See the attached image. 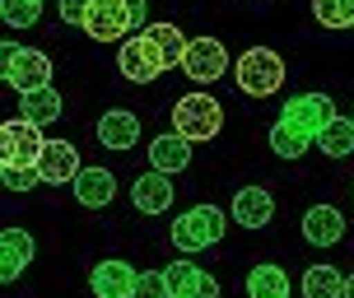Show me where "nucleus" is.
Masks as SVG:
<instances>
[{"label": "nucleus", "mask_w": 354, "mask_h": 298, "mask_svg": "<svg viewBox=\"0 0 354 298\" xmlns=\"http://www.w3.org/2000/svg\"><path fill=\"white\" fill-rule=\"evenodd\" d=\"M233 75H238V89H243L248 98H270V93H280V84H284V61H280V52H270V47H252V52L238 56Z\"/></svg>", "instance_id": "f257e3e1"}, {"label": "nucleus", "mask_w": 354, "mask_h": 298, "mask_svg": "<svg viewBox=\"0 0 354 298\" xmlns=\"http://www.w3.org/2000/svg\"><path fill=\"white\" fill-rule=\"evenodd\" d=\"M219 126H224V107L214 103L210 93H187V98H177L173 107V131L182 140H214L219 136Z\"/></svg>", "instance_id": "f03ea898"}, {"label": "nucleus", "mask_w": 354, "mask_h": 298, "mask_svg": "<svg viewBox=\"0 0 354 298\" xmlns=\"http://www.w3.org/2000/svg\"><path fill=\"white\" fill-rule=\"evenodd\" d=\"M0 61H5V84L19 89V93H33V89L52 84V56H47V52L5 42V47H0Z\"/></svg>", "instance_id": "7ed1b4c3"}, {"label": "nucleus", "mask_w": 354, "mask_h": 298, "mask_svg": "<svg viewBox=\"0 0 354 298\" xmlns=\"http://www.w3.org/2000/svg\"><path fill=\"white\" fill-rule=\"evenodd\" d=\"M219 238H224V214H219V205H192V210L177 214V224H173L177 252H205Z\"/></svg>", "instance_id": "20e7f679"}, {"label": "nucleus", "mask_w": 354, "mask_h": 298, "mask_svg": "<svg viewBox=\"0 0 354 298\" xmlns=\"http://www.w3.org/2000/svg\"><path fill=\"white\" fill-rule=\"evenodd\" d=\"M117 71L131 80V84H149V80H159L168 71V61H163V47L154 42L149 28H140V37H126L122 52H117Z\"/></svg>", "instance_id": "39448f33"}, {"label": "nucleus", "mask_w": 354, "mask_h": 298, "mask_svg": "<svg viewBox=\"0 0 354 298\" xmlns=\"http://www.w3.org/2000/svg\"><path fill=\"white\" fill-rule=\"evenodd\" d=\"M280 122H289L294 131H303L308 140L317 145V136L326 126L336 122V103H331V93H317V89H308V93H294L289 103H284Z\"/></svg>", "instance_id": "423d86ee"}, {"label": "nucleus", "mask_w": 354, "mask_h": 298, "mask_svg": "<svg viewBox=\"0 0 354 298\" xmlns=\"http://www.w3.org/2000/svg\"><path fill=\"white\" fill-rule=\"evenodd\" d=\"M42 149H47L42 126L24 122V117H15V122L0 126V163H24V168H37Z\"/></svg>", "instance_id": "0eeeda50"}, {"label": "nucleus", "mask_w": 354, "mask_h": 298, "mask_svg": "<svg viewBox=\"0 0 354 298\" xmlns=\"http://www.w3.org/2000/svg\"><path fill=\"white\" fill-rule=\"evenodd\" d=\"M182 71L192 84H214L219 75L229 71V52L219 37H192L187 42V56H182Z\"/></svg>", "instance_id": "6e6552de"}, {"label": "nucleus", "mask_w": 354, "mask_h": 298, "mask_svg": "<svg viewBox=\"0 0 354 298\" xmlns=\"http://www.w3.org/2000/svg\"><path fill=\"white\" fill-rule=\"evenodd\" d=\"M136 284H140V270L131 261H98L88 275L93 298H136Z\"/></svg>", "instance_id": "1a4fd4ad"}, {"label": "nucleus", "mask_w": 354, "mask_h": 298, "mask_svg": "<svg viewBox=\"0 0 354 298\" xmlns=\"http://www.w3.org/2000/svg\"><path fill=\"white\" fill-rule=\"evenodd\" d=\"M37 173H42V182H52V187L75 182V177L84 173L80 149H75L71 140H47V149H42V158H37Z\"/></svg>", "instance_id": "9d476101"}, {"label": "nucleus", "mask_w": 354, "mask_h": 298, "mask_svg": "<svg viewBox=\"0 0 354 298\" xmlns=\"http://www.w3.org/2000/svg\"><path fill=\"white\" fill-rule=\"evenodd\" d=\"M33 252H37V243H33L28 228H5V233H0V280L15 284L19 275L28 270Z\"/></svg>", "instance_id": "9b49d317"}, {"label": "nucleus", "mask_w": 354, "mask_h": 298, "mask_svg": "<svg viewBox=\"0 0 354 298\" xmlns=\"http://www.w3.org/2000/svg\"><path fill=\"white\" fill-rule=\"evenodd\" d=\"M84 33L93 42H112V37L131 33V15H126V0H93V10L84 19Z\"/></svg>", "instance_id": "f8f14e48"}, {"label": "nucleus", "mask_w": 354, "mask_h": 298, "mask_svg": "<svg viewBox=\"0 0 354 298\" xmlns=\"http://www.w3.org/2000/svg\"><path fill=\"white\" fill-rule=\"evenodd\" d=\"M98 140L103 149H136L140 145V117L126 112V107H112L98 117Z\"/></svg>", "instance_id": "ddd939ff"}, {"label": "nucleus", "mask_w": 354, "mask_h": 298, "mask_svg": "<svg viewBox=\"0 0 354 298\" xmlns=\"http://www.w3.org/2000/svg\"><path fill=\"white\" fill-rule=\"evenodd\" d=\"M303 238L313 247H336L345 238V214L336 205H313V210L303 214Z\"/></svg>", "instance_id": "4468645a"}, {"label": "nucleus", "mask_w": 354, "mask_h": 298, "mask_svg": "<svg viewBox=\"0 0 354 298\" xmlns=\"http://www.w3.org/2000/svg\"><path fill=\"white\" fill-rule=\"evenodd\" d=\"M233 219L243 228H266L275 219V196L266 192V187H243V192L233 196Z\"/></svg>", "instance_id": "2eb2a0df"}, {"label": "nucleus", "mask_w": 354, "mask_h": 298, "mask_svg": "<svg viewBox=\"0 0 354 298\" xmlns=\"http://www.w3.org/2000/svg\"><path fill=\"white\" fill-rule=\"evenodd\" d=\"M71 187H75V201L84 210H103V205H112V196H117V177L107 173V168H84Z\"/></svg>", "instance_id": "dca6fc26"}, {"label": "nucleus", "mask_w": 354, "mask_h": 298, "mask_svg": "<svg viewBox=\"0 0 354 298\" xmlns=\"http://www.w3.org/2000/svg\"><path fill=\"white\" fill-rule=\"evenodd\" d=\"M131 201H136V210H140V214H163L168 205H173V177H168V173H145V177H136Z\"/></svg>", "instance_id": "f3484780"}, {"label": "nucleus", "mask_w": 354, "mask_h": 298, "mask_svg": "<svg viewBox=\"0 0 354 298\" xmlns=\"http://www.w3.org/2000/svg\"><path fill=\"white\" fill-rule=\"evenodd\" d=\"M168 280H173V298H219L214 275H205L192 261H173L168 266Z\"/></svg>", "instance_id": "a211bd4d"}, {"label": "nucleus", "mask_w": 354, "mask_h": 298, "mask_svg": "<svg viewBox=\"0 0 354 298\" xmlns=\"http://www.w3.org/2000/svg\"><path fill=\"white\" fill-rule=\"evenodd\" d=\"M192 163V140H182V136H159V140H149V168L154 173H168V177H177L182 168Z\"/></svg>", "instance_id": "6ab92c4d"}, {"label": "nucleus", "mask_w": 354, "mask_h": 298, "mask_svg": "<svg viewBox=\"0 0 354 298\" xmlns=\"http://www.w3.org/2000/svg\"><path fill=\"white\" fill-rule=\"evenodd\" d=\"M19 117L33 126H52L61 117V93L52 84L47 89H33V93H19Z\"/></svg>", "instance_id": "aec40b11"}, {"label": "nucleus", "mask_w": 354, "mask_h": 298, "mask_svg": "<svg viewBox=\"0 0 354 298\" xmlns=\"http://www.w3.org/2000/svg\"><path fill=\"white\" fill-rule=\"evenodd\" d=\"M248 298H289V275H284V266H275V261L252 266Z\"/></svg>", "instance_id": "412c9836"}, {"label": "nucleus", "mask_w": 354, "mask_h": 298, "mask_svg": "<svg viewBox=\"0 0 354 298\" xmlns=\"http://www.w3.org/2000/svg\"><path fill=\"white\" fill-rule=\"evenodd\" d=\"M303 298H345V275L336 266H308L303 270Z\"/></svg>", "instance_id": "4be33fe9"}, {"label": "nucleus", "mask_w": 354, "mask_h": 298, "mask_svg": "<svg viewBox=\"0 0 354 298\" xmlns=\"http://www.w3.org/2000/svg\"><path fill=\"white\" fill-rule=\"evenodd\" d=\"M317 149L331 154V158H350L354 154V117H336V122L317 136Z\"/></svg>", "instance_id": "5701e85b"}, {"label": "nucleus", "mask_w": 354, "mask_h": 298, "mask_svg": "<svg viewBox=\"0 0 354 298\" xmlns=\"http://www.w3.org/2000/svg\"><path fill=\"white\" fill-rule=\"evenodd\" d=\"M270 149H275L280 158H303L308 149H313V140H308L303 131H294L289 122H275L270 126Z\"/></svg>", "instance_id": "b1692460"}, {"label": "nucleus", "mask_w": 354, "mask_h": 298, "mask_svg": "<svg viewBox=\"0 0 354 298\" xmlns=\"http://www.w3.org/2000/svg\"><path fill=\"white\" fill-rule=\"evenodd\" d=\"M322 28H354V0H313Z\"/></svg>", "instance_id": "393cba45"}, {"label": "nucleus", "mask_w": 354, "mask_h": 298, "mask_svg": "<svg viewBox=\"0 0 354 298\" xmlns=\"http://www.w3.org/2000/svg\"><path fill=\"white\" fill-rule=\"evenodd\" d=\"M149 33H154V42L163 47L168 71H173V66H182V56H187V37L177 33V24H149Z\"/></svg>", "instance_id": "a878e982"}, {"label": "nucleus", "mask_w": 354, "mask_h": 298, "mask_svg": "<svg viewBox=\"0 0 354 298\" xmlns=\"http://www.w3.org/2000/svg\"><path fill=\"white\" fill-rule=\"evenodd\" d=\"M0 19L10 28H33L42 19V0H0Z\"/></svg>", "instance_id": "bb28decb"}, {"label": "nucleus", "mask_w": 354, "mask_h": 298, "mask_svg": "<svg viewBox=\"0 0 354 298\" xmlns=\"http://www.w3.org/2000/svg\"><path fill=\"white\" fill-rule=\"evenodd\" d=\"M0 182L10 192H33L37 182H42V173L37 168H24V163H0Z\"/></svg>", "instance_id": "cd10ccee"}, {"label": "nucleus", "mask_w": 354, "mask_h": 298, "mask_svg": "<svg viewBox=\"0 0 354 298\" xmlns=\"http://www.w3.org/2000/svg\"><path fill=\"white\" fill-rule=\"evenodd\" d=\"M136 298H173V280H168V270H140Z\"/></svg>", "instance_id": "c85d7f7f"}, {"label": "nucleus", "mask_w": 354, "mask_h": 298, "mask_svg": "<svg viewBox=\"0 0 354 298\" xmlns=\"http://www.w3.org/2000/svg\"><path fill=\"white\" fill-rule=\"evenodd\" d=\"M56 10H61V24H80V28H84L93 0H56Z\"/></svg>", "instance_id": "c756f323"}, {"label": "nucleus", "mask_w": 354, "mask_h": 298, "mask_svg": "<svg viewBox=\"0 0 354 298\" xmlns=\"http://www.w3.org/2000/svg\"><path fill=\"white\" fill-rule=\"evenodd\" d=\"M126 15H131V28H145V15H149V5H145V0H126Z\"/></svg>", "instance_id": "7c9ffc66"}, {"label": "nucleus", "mask_w": 354, "mask_h": 298, "mask_svg": "<svg viewBox=\"0 0 354 298\" xmlns=\"http://www.w3.org/2000/svg\"><path fill=\"white\" fill-rule=\"evenodd\" d=\"M345 298H354V270L345 275Z\"/></svg>", "instance_id": "2f4dec72"}]
</instances>
